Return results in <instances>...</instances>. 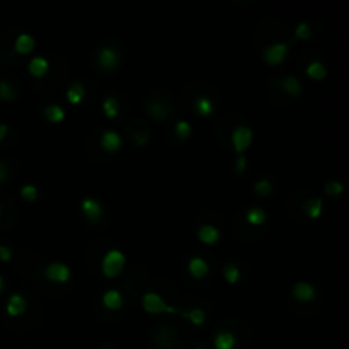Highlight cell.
<instances>
[{
  "instance_id": "2e32d148",
  "label": "cell",
  "mask_w": 349,
  "mask_h": 349,
  "mask_svg": "<svg viewBox=\"0 0 349 349\" xmlns=\"http://www.w3.org/2000/svg\"><path fill=\"white\" fill-rule=\"evenodd\" d=\"M102 302H104V305L107 308L116 310V308H119L123 305V297L118 290H107V292L104 293V297H102Z\"/></svg>"
},
{
  "instance_id": "1f68e13d",
  "label": "cell",
  "mask_w": 349,
  "mask_h": 349,
  "mask_svg": "<svg viewBox=\"0 0 349 349\" xmlns=\"http://www.w3.org/2000/svg\"><path fill=\"white\" fill-rule=\"evenodd\" d=\"M310 34H312V29H310V26H308L307 22L298 24L297 31H295V38H298V39H308V38H310Z\"/></svg>"
},
{
  "instance_id": "83f0119b",
  "label": "cell",
  "mask_w": 349,
  "mask_h": 349,
  "mask_svg": "<svg viewBox=\"0 0 349 349\" xmlns=\"http://www.w3.org/2000/svg\"><path fill=\"white\" fill-rule=\"evenodd\" d=\"M176 133H177L179 138H189L191 133H192V128L187 121L181 119V121H177V124H176Z\"/></svg>"
},
{
  "instance_id": "cb8c5ba5",
  "label": "cell",
  "mask_w": 349,
  "mask_h": 349,
  "mask_svg": "<svg viewBox=\"0 0 349 349\" xmlns=\"http://www.w3.org/2000/svg\"><path fill=\"white\" fill-rule=\"evenodd\" d=\"M247 222L252 223V225H261V223L266 222V213L261 208H249L247 212Z\"/></svg>"
},
{
  "instance_id": "f546056e",
  "label": "cell",
  "mask_w": 349,
  "mask_h": 349,
  "mask_svg": "<svg viewBox=\"0 0 349 349\" xmlns=\"http://www.w3.org/2000/svg\"><path fill=\"white\" fill-rule=\"evenodd\" d=\"M254 189H256V192L259 196H267L271 192L272 186H271V182L267 181V179H261V181L256 182V187H254Z\"/></svg>"
},
{
  "instance_id": "f1b7e54d",
  "label": "cell",
  "mask_w": 349,
  "mask_h": 349,
  "mask_svg": "<svg viewBox=\"0 0 349 349\" xmlns=\"http://www.w3.org/2000/svg\"><path fill=\"white\" fill-rule=\"evenodd\" d=\"M21 196L24 198L26 201H34L38 198V187L33 186V184H26L21 187Z\"/></svg>"
},
{
  "instance_id": "4dcf8cb0",
  "label": "cell",
  "mask_w": 349,
  "mask_h": 349,
  "mask_svg": "<svg viewBox=\"0 0 349 349\" xmlns=\"http://www.w3.org/2000/svg\"><path fill=\"white\" fill-rule=\"evenodd\" d=\"M0 99L4 101L14 99V89L9 86L7 82H4V80H0Z\"/></svg>"
},
{
  "instance_id": "8fae6325",
  "label": "cell",
  "mask_w": 349,
  "mask_h": 349,
  "mask_svg": "<svg viewBox=\"0 0 349 349\" xmlns=\"http://www.w3.org/2000/svg\"><path fill=\"white\" fill-rule=\"evenodd\" d=\"M187 269L194 278H204L208 274V262L201 257H191L189 264H187Z\"/></svg>"
},
{
  "instance_id": "d6986e66",
  "label": "cell",
  "mask_w": 349,
  "mask_h": 349,
  "mask_svg": "<svg viewBox=\"0 0 349 349\" xmlns=\"http://www.w3.org/2000/svg\"><path fill=\"white\" fill-rule=\"evenodd\" d=\"M44 116H46L48 121L60 123L61 119L65 118V111H63V107H60L58 104H50L44 107Z\"/></svg>"
},
{
  "instance_id": "52a82bcc",
  "label": "cell",
  "mask_w": 349,
  "mask_h": 349,
  "mask_svg": "<svg viewBox=\"0 0 349 349\" xmlns=\"http://www.w3.org/2000/svg\"><path fill=\"white\" fill-rule=\"evenodd\" d=\"M26 310V300L21 293H12L7 300V314L12 317H19Z\"/></svg>"
},
{
  "instance_id": "44dd1931",
  "label": "cell",
  "mask_w": 349,
  "mask_h": 349,
  "mask_svg": "<svg viewBox=\"0 0 349 349\" xmlns=\"http://www.w3.org/2000/svg\"><path fill=\"white\" fill-rule=\"evenodd\" d=\"M322 199L320 198H314V199H308L303 203V210L310 218H319V215L322 213Z\"/></svg>"
},
{
  "instance_id": "4316f807",
  "label": "cell",
  "mask_w": 349,
  "mask_h": 349,
  "mask_svg": "<svg viewBox=\"0 0 349 349\" xmlns=\"http://www.w3.org/2000/svg\"><path fill=\"white\" fill-rule=\"evenodd\" d=\"M149 113L154 116V118H165L169 114V109L167 106L162 104V102H150L149 104Z\"/></svg>"
},
{
  "instance_id": "5b68a950",
  "label": "cell",
  "mask_w": 349,
  "mask_h": 349,
  "mask_svg": "<svg viewBox=\"0 0 349 349\" xmlns=\"http://www.w3.org/2000/svg\"><path fill=\"white\" fill-rule=\"evenodd\" d=\"M44 276L51 281H56V283H65L70 278V267L61 262L48 264L46 269H44Z\"/></svg>"
},
{
  "instance_id": "f35d334b",
  "label": "cell",
  "mask_w": 349,
  "mask_h": 349,
  "mask_svg": "<svg viewBox=\"0 0 349 349\" xmlns=\"http://www.w3.org/2000/svg\"><path fill=\"white\" fill-rule=\"evenodd\" d=\"M196 349H203V347H196Z\"/></svg>"
},
{
  "instance_id": "e0dca14e",
  "label": "cell",
  "mask_w": 349,
  "mask_h": 349,
  "mask_svg": "<svg viewBox=\"0 0 349 349\" xmlns=\"http://www.w3.org/2000/svg\"><path fill=\"white\" fill-rule=\"evenodd\" d=\"M48 70V60L43 56H34L33 60L29 61V72L36 77H41V75L46 74Z\"/></svg>"
},
{
  "instance_id": "d590c367",
  "label": "cell",
  "mask_w": 349,
  "mask_h": 349,
  "mask_svg": "<svg viewBox=\"0 0 349 349\" xmlns=\"http://www.w3.org/2000/svg\"><path fill=\"white\" fill-rule=\"evenodd\" d=\"M7 179V165L0 162V181H6Z\"/></svg>"
},
{
  "instance_id": "30bf717a",
  "label": "cell",
  "mask_w": 349,
  "mask_h": 349,
  "mask_svg": "<svg viewBox=\"0 0 349 349\" xmlns=\"http://www.w3.org/2000/svg\"><path fill=\"white\" fill-rule=\"evenodd\" d=\"M97 61H99V65L102 68L111 70L118 65V55H116V51L111 50V48H102L99 51V55H97Z\"/></svg>"
},
{
  "instance_id": "484cf974",
  "label": "cell",
  "mask_w": 349,
  "mask_h": 349,
  "mask_svg": "<svg viewBox=\"0 0 349 349\" xmlns=\"http://www.w3.org/2000/svg\"><path fill=\"white\" fill-rule=\"evenodd\" d=\"M223 276H225V280L228 283H237L240 278V271L235 264H225V266H223Z\"/></svg>"
},
{
  "instance_id": "ac0fdd59",
  "label": "cell",
  "mask_w": 349,
  "mask_h": 349,
  "mask_svg": "<svg viewBox=\"0 0 349 349\" xmlns=\"http://www.w3.org/2000/svg\"><path fill=\"white\" fill-rule=\"evenodd\" d=\"M84 96H86V87L77 82L72 84L68 87V91H66V97H68V101L72 104H79V102L84 99Z\"/></svg>"
},
{
  "instance_id": "ffe728a7",
  "label": "cell",
  "mask_w": 349,
  "mask_h": 349,
  "mask_svg": "<svg viewBox=\"0 0 349 349\" xmlns=\"http://www.w3.org/2000/svg\"><path fill=\"white\" fill-rule=\"evenodd\" d=\"M307 75L314 80H322L327 75V68L322 61H312L310 65L307 66Z\"/></svg>"
},
{
  "instance_id": "603a6c76",
  "label": "cell",
  "mask_w": 349,
  "mask_h": 349,
  "mask_svg": "<svg viewBox=\"0 0 349 349\" xmlns=\"http://www.w3.org/2000/svg\"><path fill=\"white\" fill-rule=\"evenodd\" d=\"M102 109H104V114L107 116V118H114V116H118V111H119L118 99H114V97H106L104 102H102Z\"/></svg>"
},
{
  "instance_id": "74e56055",
  "label": "cell",
  "mask_w": 349,
  "mask_h": 349,
  "mask_svg": "<svg viewBox=\"0 0 349 349\" xmlns=\"http://www.w3.org/2000/svg\"><path fill=\"white\" fill-rule=\"evenodd\" d=\"M2 288H4V278L0 276V290H2Z\"/></svg>"
},
{
  "instance_id": "8d00e7d4",
  "label": "cell",
  "mask_w": 349,
  "mask_h": 349,
  "mask_svg": "<svg viewBox=\"0 0 349 349\" xmlns=\"http://www.w3.org/2000/svg\"><path fill=\"white\" fill-rule=\"evenodd\" d=\"M7 131H9V128H7V124H0V142L6 138L7 135Z\"/></svg>"
},
{
  "instance_id": "6da1fadb",
  "label": "cell",
  "mask_w": 349,
  "mask_h": 349,
  "mask_svg": "<svg viewBox=\"0 0 349 349\" xmlns=\"http://www.w3.org/2000/svg\"><path fill=\"white\" fill-rule=\"evenodd\" d=\"M124 262H126L124 254L121 250L113 249L106 254L104 259H102V271H104V274L107 278H114V276H118L119 272L123 271Z\"/></svg>"
},
{
  "instance_id": "4fadbf2b",
  "label": "cell",
  "mask_w": 349,
  "mask_h": 349,
  "mask_svg": "<svg viewBox=\"0 0 349 349\" xmlns=\"http://www.w3.org/2000/svg\"><path fill=\"white\" fill-rule=\"evenodd\" d=\"M34 50V38L28 33H22L17 36L16 39V51L21 53V55H26V53H31Z\"/></svg>"
},
{
  "instance_id": "9a60e30c",
  "label": "cell",
  "mask_w": 349,
  "mask_h": 349,
  "mask_svg": "<svg viewBox=\"0 0 349 349\" xmlns=\"http://www.w3.org/2000/svg\"><path fill=\"white\" fill-rule=\"evenodd\" d=\"M235 346V337L232 332H227V330H222L215 335V347L217 349H234Z\"/></svg>"
},
{
  "instance_id": "d4e9b609",
  "label": "cell",
  "mask_w": 349,
  "mask_h": 349,
  "mask_svg": "<svg viewBox=\"0 0 349 349\" xmlns=\"http://www.w3.org/2000/svg\"><path fill=\"white\" fill-rule=\"evenodd\" d=\"M196 111L201 116H208L213 113V102L208 97H198L196 99Z\"/></svg>"
},
{
  "instance_id": "836d02e7",
  "label": "cell",
  "mask_w": 349,
  "mask_h": 349,
  "mask_svg": "<svg viewBox=\"0 0 349 349\" xmlns=\"http://www.w3.org/2000/svg\"><path fill=\"white\" fill-rule=\"evenodd\" d=\"M11 257H12V252H11V249L7 247V245H0V261H11Z\"/></svg>"
},
{
  "instance_id": "8992f818",
  "label": "cell",
  "mask_w": 349,
  "mask_h": 349,
  "mask_svg": "<svg viewBox=\"0 0 349 349\" xmlns=\"http://www.w3.org/2000/svg\"><path fill=\"white\" fill-rule=\"evenodd\" d=\"M101 147L104 150L111 152V154L118 152V149L121 147V136H119V133L114 131V129H107V131H104L101 136Z\"/></svg>"
},
{
  "instance_id": "d6a6232c",
  "label": "cell",
  "mask_w": 349,
  "mask_h": 349,
  "mask_svg": "<svg viewBox=\"0 0 349 349\" xmlns=\"http://www.w3.org/2000/svg\"><path fill=\"white\" fill-rule=\"evenodd\" d=\"M342 184L339 181H332V182H329L327 186H325V192H327L329 196H335V194H341L342 192Z\"/></svg>"
},
{
  "instance_id": "3957f363",
  "label": "cell",
  "mask_w": 349,
  "mask_h": 349,
  "mask_svg": "<svg viewBox=\"0 0 349 349\" xmlns=\"http://www.w3.org/2000/svg\"><path fill=\"white\" fill-rule=\"evenodd\" d=\"M232 142H234L235 150L239 152V154H242L250 143H252V131H250V128L244 126V124L237 126L234 129V133H232Z\"/></svg>"
},
{
  "instance_id": "5bb4252c",
  "label": "cell",
  "mask_w": 349,
  "mask_h": 349,
  "mask_svg": "<svg viewBox=\"0 0 349 349\" xmlns=\"http://www.w3.org/2000/svg\"><path fill=\"white\" fill-rule=\"evenodd\" d=\"M281 86H283V89L288 94H292V96L298 97L300 94H302V82L298 80V77H295V75H286V77L281 80Z\"/></svg>"
},
{
  "instance_id": "7a4b0ae2",
  "label": "cell",
  "mask_w": 349,
  "mask_h": 349,
  "mask_svg": "<svg viewBox=\"0 0 349 349\" xmlns=\"http://www.w3.org/2000/svg\"><path fill=\"white\" fill-rule=\"evenodd\" d=\"M142 305L149 314H162V312H169V314H177V310L174 307H169L165 303V300L160 297L159 293L149 292L143 295L142 298Z\"/></svg>"
},
{
  "instance_id": "9c48e42d",
  "label": "cell",
  "mask_w": 349,
  "mask_h": 349,
  "mask_svg": "<svg viewBox=\"0 0 349 349\" xmlns=\"http://www.w3.org/2000/svg\"><path fill=\"white\" fill-rule=\"evenodd\" d=\"M293 295L300 302H310V300L315 298V288L314 285L307 283V281H300L293 286Z\"/></svg>"
},
{
  "instance_id": "ba28073f",
  "label": "cell",
  "mask_w": 349,
  "mask_h": 349,
  "mask_svg": "<svg viewBox=\"0 0 349 349\" xmlns=\"http://www.w3.org/2000/svg\"><path fill=\"white\" fill-rule=\"evenodd\" d=\"M80 208H82L84 215H86L89 220H92V222L99 220V217L102 215L101 203L99 201H96L94 198H86L82 201V204H80Z\"/></svg>"
},
{
  "instance_id": "7402d4cb",
  "label": "cell",
  "mask_w": 349,
  "mask_h": 349,
  "mask_svg": "<svg viewBox=\"0 0 349 349\" xmlns=\"http://www.w3.org/2000/svg\"><path fill=\"white\" fill-rule=\"evenodd\" d=\"M181 315L186 317V319H189L194 325H201L204 322V319H206V314H204L203 308H192V310L181 312Z\"/></svg>"
},
{
  "instance_id": "277c9868",
  "label": "cell",
  "mask_w": 349,
  "mask_h": 349,
  "mask_svg": "<svg viewBox=\"0 0 349 349\" xmlns=\"http://www.w3.org/2000/svg\"><path fill=\"white\" fill-rule=\"evenodd\" d=\"M286 53H288V44L286 43H276V44H271L267 46L266 50L262 51V58L264 61L271 65H278L281 61L285 60Z\"/></svg>"
},
{
  "instance_id": "e575fe53",
  "label": "cell",
  "mask_w": 349,
  "mask_h": 349,
  "mask_svg": "<svg viewBox=\"0 0 349 349\" xmlns=\"http://www.w3.org/2000/svg\"><path fill=\"white\" fill-rule=\"evenodd\" d=\"M245 165H247V159H245L244 155H239L237 160H235V169H237V171H244Z\"/></svg>"
},
{
  "instance_id": "7c38bea8",
  "label": "cell",
  "mask_w": 349,
  "mask_h": 349,
  "mask_svg": "<svg viewBox=\"0 0 349 349\" xmlns=\"http://www.w3.org/2000/svg\"><path fill=\"white\" fill-rule=\"evenodd\" d=\"M198 237L201 242H204V244H215L220 239V230L213 225H203L198 230Z\"/></svg>"
}]
</instances>
